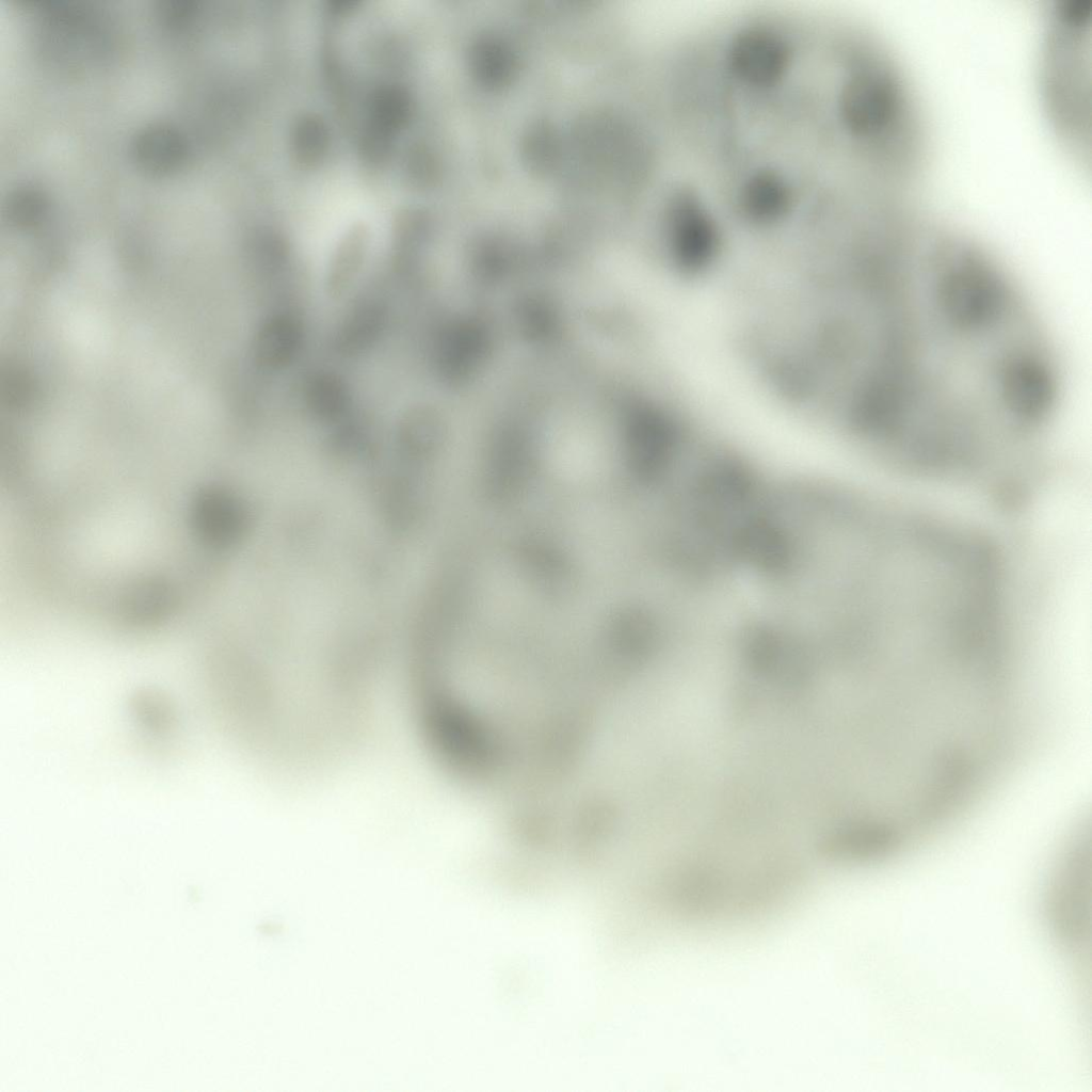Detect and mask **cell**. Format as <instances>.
<instances>
[{
  "label": "cell",
  "mask_w": 1092,
  "mask_h": 1092,
  "mask_svg": "<svg viewBox=\"0 0 1092 1092\" xmlns=\"http://www.w3.org/2000/svg\"><path fill=\"white\" fill-rule=\"evenodd\" d=\"M1092 1L1054 0L1043 46V94L1049 117L1070 144L1083 146L1085 44L1090 43Z\"/></svg>",
  "instance_id": "1"
},
{
  "label": "cell",
  "mask_w": 1092,
  "mask_h": 1092,
  "mask_svg": "<svg viewBox=\"0 0 1092 1092\" xmlns=\"http://www.w3.org/2000/svg\"><path fill=\"white\" fill-rule=\"evenodd\" d=\"M301 341L298 324L286 316L269 319L259 330L256 340V355L267 368H279L296 354Z\"/></svg>",
  "instance_id": "2"
},
{
  "label": "cell",
  "mask_w": 1092,
  "mask_h": 1092,
  "mask_svg": "<svg viewBox=\"0 0 1092 1092\" xmlns=\"http://www.w3.org/2000/svg\"><path fill=\"white\" fill-rule=\"evenodd\" d=\"M135 154L145 167L167 170L181 159L183 142L176 130L166 126H152L136 139Z\"/></svg>",
  "instance_id": "3"
},
{
  "label": "cell",
  "mask_w": 1092,
  "mask_h": 1092,
  "mask_svg": "<svg viewBox=\"0 0 1092 1092\" xmlns=\"http://www.w3.org/2000/svg\"><path fill=\"white\" fill-rule=\"evenodd\" d=\"M346 397L341 384L330 376L315 379L307 389L310 410L323 417L341 413L347 404Z\"/></svg>",
  "instance_id": "4"
}]
</instances>
